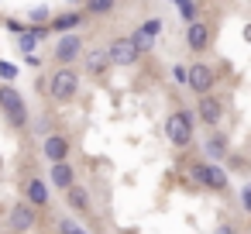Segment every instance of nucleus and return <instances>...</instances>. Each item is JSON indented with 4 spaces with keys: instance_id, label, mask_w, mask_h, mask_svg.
Listing matches in <instances>:
<instances>
[{
    "instance_id": "obj_1",
    "label": "nucleus",
    "mask_w": 251,
    "mask_h": 234,
    "mask_svg": "<svg viewBox=\"0 0 251 234\" xmlns=\"http://www.w3.org/2000/svg\"><path fill=\"white\" fill-rule=\"evenodd\" d=\"M45 90L52 97V104H69L76 93H79V73L73 66H59L49 79H45Z\"/></svg>"
},
{
    "instance_id": "obj_2",
    "label": "nucleus",
    "mask_w": 251,
    "mask_h": 234,
    "mask_svg": "<svg viewBox=\"0 0 251 234\" xmlns=\"http://www.w3.org/2000/svg\"><path fill=\"white\" fill-rule=\"evenodd\" d=\"M0 110H4L7 124H11L14 131L28 128V104H25V97L18 93V86H11V83L0 86Z\"/></svg>"
},
{
    "instance_id": "obj_3",
    "label": "nucleus",
    "mask_w": 251,
    "mask_h": 234,
    "mask_svg": "<svg viewBox=\"0 0 251 234\" xmlns=\"http://www.w3.org/2000/svg\"><path fill=\"white\" fill-rule=\"evenodd\" d=\"M165 138L172 148H189L193 145V114L189 110H172L165 117Z\"/></svg>"
},
{
    "instance_id": "obj_4",
    "label": "nucleus",
    "mask_w": 251,
    "mask_h": 234,
    "mask_svg": "<svg viewBox=\"0 0 251 234\" xmlns=\"http://www.w3.org/2000/svg\"><path fill=\"white\" fill-rule=\"evenodd\" d=\"M189 176H193L203 189H210V193H224V189H227V172H224L217 162H193V165H189Z\"/></svg>"
},
{
    "instance_id": "obj_5",
    "label": "nucleus",
    "mask_w": 251,
    "mask_h": 234,
    "mask_svg": "<svg viewBox=\"0 0 251 234\" xmlns=\"http://www.w3.org/2000/svg\"><path fill=\"white\" fill-rule=\"evenodd\" d=\"M186 86L196 93V97H206L210 90H213V83H217V73L206 66V62H193V66H186Z\"/></svg>"
},
{
    "instance_id": "obj_6",
    "label": "nucleus",
    "mask_w": 251,
    "mask_h": 234,
    "mask_svg": "<svg viewBox=\"0 0 251 234\" xmlns=\"http://www.w3.org/2000/svg\"><path fill=\"white\" fill-rule=\"evenodd\" d=\"M38 224V210L31 207V203H14L11 207V213H7V227H11V234H28L31 227Z\"/></svg>"
},
{
    "instance_id": "obj_7",
    "label": "nucleus",
    "mask_w": 251,
    "mask_h": 234,
    "mask_svg": "<svg viewBox=\"0 0 251 234\" xmlns=\"http://www.w3.org/2000/svg\"><path fill=\"white\" fill-rule=\"evenodd\" d=\"M103 52H107L110 66H134V62H138V49H134L131 35H121V38H114V42H110Z\"/></svg>"
},
{
    "instance_id": "obj_8",
    "label": "nucleus",
    "mask_w": 251,
    "mask_h": 234,
    "mask_svg": "<svg viewBox=\"0 0 251 234\" xmlns=\"http://www.w3.org/2000/svg\"><path fill=\"white\" fill-rule=\"evenodd\" d=\"M196 117H200V124L217 128V124L224 121V100H220V97H213V93L200 97V100H196Z\"/></svg>"
},
{
    "instance_id": "obj_9",
    "label": "nucleus",
    "mask_w": 251,
    "mask_h": 234,
    "mask_svg": "<svg viewBox=\"0 0 251 234\" xmlns=\"http://www.w3.org/2000/svg\"><path fill=\"white\" fill-rule=\"evenodd\" d=\"M69 148H73V141L62 134V131H52V134H45V145H42V155L55 165V162H69Z\"/></svg>"
},
{
    "instance_id": "obj_10",
    "label": "nucleus",
    "mask_w": 251,
    "mask_h": 234,
    "mask_svg": "<svg viewBox=\"0 0 251 234\" xmlns=\"http://www.w3.org/2000/svg\"><path fill=\"white\" fill-rule=\"evenodd\" d=\"M79 55H83V38H79V35H59L55 62H59V66H73Z\"/></svg>"
},
{
    "instance_id": "obj_11",
    "label": "nucleus",
    "mask_w": 251,
    "mask_h": 234,
    "mask_svg": "<svg viewBox=\"0 0 251 234\" xmlns=\"http://www.w3.org/2000/svg\"><path fill=\"white\" fill-rule=\"evenodd\" d=\"M49 200H52V193H49V182L45 179H28L25 182V203H31L35 210H42V207H49Z\"/></svg>"
},
{
    "instance_id": "obj_12",
    "label": "nucleus",
    "mask_w": 251,
    "mask_h": 234,
    "mask_svg": "<svg viewBox=\"0 0 251 234\" xmlns=\"http://www.w3.org/2000/svg\"><path fill=\"white\" fill-rule=\"evenodd\" d=\"M186 45H189L193 52H206V49H210V28H206L203 21H193V25L186 28Z\"/></svg>"
},
{
    "instance_id": "obj_13",
    "label": "nucleus",
    "mask_w": 251,
    "mask_h": 234,
    "mask_svg": "<svg viewBox=\"0 0 251 234\" xmlns=\"http://www.w3.org/2000/svg\"><path fill=\"white\" fill-rule=\"evenodd\" d=\"M83 11H66V14H59V18H52L49 21V31H59V35H73V28H79L83 25Z\"/></svg>"
},
{
    "instance_id": "obj_14",
    "label": "nucleus",
    "mask_w": 251,
    "mask_h": 234,
    "mask_svg": "<svg viewBox=\"0 0 251 234\" xmlns=\"http://www.w3.org/2000/svg\"><path fill=\"white\" fill-rule=\"evenodd\" d=\"M83 66H86V73H90V76H103V73L110 69V59H107V52H103V49H93L90 55H83Z\"/></svg>"
},
{
    "instance_id": "obj_15",
    "label": "nucleus",
    "mask_w": 251,
    "mask_h": 234,
    "mask_svg": "<svg viewBox=\"0 0 251 234\" xmlns=\"http://www.w3.org/2000/svg\"><path fill=\"white\" fill-rule=\"evenodd\" d=\"M52 186H59L62 193H66L69 186H76V172H73L69 162H55V165H52Z\"/></svg>"
},
{
    "instance_id": "obj_16",
    "label": "nucleus",
    "mask_w": 251,
    "mask_h": 234,
    "mask_svg": "<svg viewBox=\"0 0 251 234\" xmlns=\"http://www.w3.org/2000/svg\"><path fill=\"white\" fill-rule=\"evenodd\" d=\"M66 200H69V207H73L76 213H90V189H86V186H79V182L69 186V189H66Z\"/></svg>"
},
{
    "instance_id": "obj_17",
    "label": "nucleus",
    "mask_w": 251,
    "mask_h": 234,
    "mask_svg": "<svg viewBox=\"0 0 251 234\" xmlns=\"http://www.w3.org/2000/svg\"><path fill=\"white\" fill-rule=\"evenodd\" d=\"M206 155H210V162H217V158H224V155H227V134H220V131H213V134L206 138Z\"/></svg>"
},
{
    "instance_id": "obj_18",
    "label": "nucleus",
    "mask_w": 251,
    "mask_h": 234,
    "mask_svg": "<svg viewBox=\"0 0 251 234\" xmlns=\"http://www.w3.org/2000/svg\"><path fill=\"white\" fill-rule=\"evenodd\" d=\"M114 7H117V0H83V14H90V18H103Z\"/></svg>"
},
{
    "instance_id": "obj_19",
    "label": "nucleus",
    "mask_w": 251,
    "mask_h": 234,
    "mask_svg": "<svg viewBox=\"0 0 251 234\" xmlns=\"http://www.w3.org/2000/svg\"><path fill=\"white\" fill-rule=\"evenodd\" d=\"M131 42H134V49H138V55H145V52H151V45H155V38H151V35H148V31H145L141 25L134 28V35H131Z\"/></svg>"
},
{
    "instance_id": "obj_20",
    "label": "nucleus",
    "mask_w": 251,
    "mask_h": 234,
    "mask_svg": "<svg viewBox=\"0 0 251 234\" xmlns=\"http://www.w3.org/2000/svg\"><path fill=\"white\" fill-rule=\"evenodd\" d=\"M55 224H59V234H90V231H86L79 220H73V217H59Z\"/></svg>"
},
{
    "instance_id": "obj_21",
    "label": "nucleus",
    "mask_w": 251,
    "mask_h": 234,
    "mask_svg": "<svg viewBox=\"0 0 251 234\" xmlns=\"http://www.w3.org/2000/svg\"><path fill=\"white\" fill-rule=\"evenodd\" d=\"M18 45H21V52H25V55H31V52L38 49V38L31 35V28H28L25 35H18Z\"/></svg>"
},
{
    "instance_id": "obj_22",
    "label": "nucleus",
    "mask_w": 251,
    "mask_h": 234,
    "mask_svg": "<svg viewBox=\"0 0 251 234\" xmlns=\"http://www.w3.org/2000/svg\"><path fill=\"white\" fill-rule=\"evenodd\" d=\"M179 14L193 25V21H196V0H179Z\"/></svg>"
},
{
    "instance_id": "obj_23",
    "label": "nucleus",
    "mask_w": 251,
    "mask_h": 234,
    "mask_svg": "<svg viewBox=\"0 0 251 234\" xmlns=\"http://www.w3.org/2000/svg\"><path fill=\"white\" fill-rule=\"evenodd\" d=\"M0 76H4V83H14V76H18V69H14L11 62H0Z\"/></svg>"
},
{
    "instance_id": "obj_24",
    "label": "nucleus",
    "mask_w": 251,
    "mask_h": 234,
    "mask_svg": "<svg viewBox=\"0 0 251 234\" xmlns=\"http://www.w3.org/2000/svg\"><path fill=\"white\" fill-rule=\"evenodd\" d=\"M241 207L251 213V186H244V189H241Z\"/></svg>"
},
{
    "instance_id": "obj_25",
    "label": "nucleus",
    "mask_w": 251,
    "mask_h": 234,
    "mask_svg": "<svg viewBox=\"0 0 251 234\" xmlns=\"http://www.w3.org/2000/svg\"><path fill=\"white\" fill-rule=\"evenodd\" d=\"M186 76H189V73H186V66H176V79H179L182 86H186Z\"/></svg>"
},
{
    "instance_id": "obj_26",
    "label": "nucleus",
    "mask_w": 251,
    "mask_h": 234,
    "mask_svg": "<svg viewBox=\"0 0 251 234\" xmlns=\"http://www.w3.org/2000/svg\"><path fill=\"white\" fill-rule=\"evenodd\" d=\"M213 234H237V227H230V224H220Z\"/></svg>"
}]
</instances>
